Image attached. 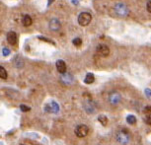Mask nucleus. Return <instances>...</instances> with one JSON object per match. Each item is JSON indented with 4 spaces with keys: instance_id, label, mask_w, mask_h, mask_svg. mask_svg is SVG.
Returning <instances> with one entry per match:
<instances>
[{
    "instance_id": "f257e3e1",
    "label": "nucleus",
    "mask_w": 151,
    "mask_h": 145,
    "mask_svg": "<svg viewBox=\"0 0 151 145\" xmlns=\"http://www.w3.org/2000/svg\"><path fill=\"white\" fill-rule=\"evenodd\" d=\"M91 20H92V15L88 12H82L78 16V23L80 26H88L90 24Z\"/></svg>"
},
{
    "instance_id": "4468645a",
    "label": "nucleus",
    "mask_w": 151,
    "mask_h": 145,
    "mask_svg": "<svg viewBox=\"0 0 151 145\" xmlns=\"http://www.w3.org/2000/svg\"><path fill=\"white\" fill-rule=\"evenodd\" d=\"M85 110H86V112L88 113H91L95 112V108L93 107L92 102H89V103H87L86 105H85Z\"/></svg>"
},
{
    "instance_id": "f03ea898",
    "label": "nucleus",
    "mask_w": 151,
    "mask_h": 145,
    "mask_svg": "<svg viewBox=\"0 0 151 145\" xmlns=\"http://www.w3.org/2000/svg\"><path fill=\"white\" fill-rule=\"evenodd\" d=\"M116 140L122 144H127L129 141V134L127 129H122L116 133Z\"/></svg>"
},
{
    "instance_id": "f3484780",
    "label": "nucleus",
    "mask_w": 151,
    "mask_h": 145,
    "mask_svg": "<svg viewBox=\"0 0 151 145\" xmlns=\"http://www.w3.org/2000/svg\"><path fill=\"white\" fill-rule=\"evenodd\" d=\"M0 78H2V79L7 78V71L5 70L4 67H2V66H0Z\"/></svg>"
},
{
    "instance_id": "aec40b11",
    "label": "nucleus",
    "mask_w": 151,
    "mask_h": 145,
    "mask_svg": "<svg viewBox=\"0 0 151 145\" xmlns=\"http://www.w3.org/2000/svg\"><path fill=\"white\" fill-rule=\"evenodd\" d=\"M20 145H39V144L36 143V142L31 141V140H26L25 142H22V143H20Z\"/></svg>"
},
{
    "instance_id": "ddd939ff",
    "label": "nucleus",
    "mask_w": 151,
    "mask_h": 145,
    "mask_svg": "<svg viewBox=\"0 0 151 145\" xmlns=\"http://www.w3.org/2000/svg\"><path fill=\"white\" fill-rule=\"evenodd\" d=\"M98 121H99V123L102 124V126H106L107 124H108V121H109V119H108V118L105 115H100L98 116Z\"/></svg>"
},
{
    "instance_id": "2eb2a0df",
    "label": "nucleus",
    "mask_w": 151,
    "mask_h": 145,
    "mask_svg": "<svg viewBox=\"0 0 151 145\" xmlns=\"http://www.w3.org/2000/svg\"><path fill=\"white\" fill-rule=\"evenodd\" d=\"M127 123H129V124H135L136 123V118L134 116H132V115H129V116H127Z\"/></svg>"
},
{
    "instance_id": "b1692460",
    "label": "nucleus",
    "mask_w": 151,
    "mask_h": 145,
    "mask_svg": "<svg viewBox=\"0 0 151 145\" xmlns=\"http://www.w3.org/2000/svg\"><path fill=\"white\" fill-rule=\"evenodd\" d=\"M144 112H145V113H151V107H150V106H147V107L144 109Z\"/></svg>"
},
{
    "instance_id": "393cba45",
    "label": "nucleus",
    "mask_w": 151,
    "mask_h": 145,
    "mask_svg": "<svg viewBox=\"0 0 151 145\" xmlns=\"http://www.w3.org/2000/svg\"><path fill=\"white\" fill-rule=\"evenodd\" d=\"M145 95L148 97H151V90L150 89H146L145 90Z\"/></svg>"
},
{
    "instance_id": "423d86ee",
    "label": "nucleus",
    "mask_w": 151,
    "mask_h": 145,
    "mask_svg": "<svg viewBox=\"0 0 151 145\" xmlns=\"http://www.w3.org/2000/svg\"><path fill=\"white\" fill-rule=\"evenodd\" d=\"M45 112H47V113H58V111H59V106L55 102H52L50 104L45 105Z\"/></svg>"
},
{
    "instance_id": "20e7f679",
    "label": "nucleus",
    "mask_w": 151,
    "mask_h": 145,
    "mask_svg": "<svg viewBox=\"0 0 151 145\" xmlns=\"http://www.w3.org/2000/svg\"><path fill=\"white\" fill-rule=\"evenodd\" d=\"M88 132H89V128H88L87 126H85V124H80V126H78L76 127L75 129V134L78 136V137H85Z\"/></svg>"
},
{
    "instance_id": "1a4fd4ad",
    "label": "nucleus",
    "mask_w": 151,
    "mask_h": 145,
    "mask_svg": "<svg viewBox=\"0 0 151 145\" xmlns=\"http://www.w3.org/2000/svg\"><path fill=\"white\" fill-rule=\"evenodd\" d=\"M56 69H58L59 73L64 74L66 72V64H65V62L63 60H60V59L56 61Z\"/></svg>"
},
{
    "instance_id": "6e6552de",
    "label": "nucleus",
    "mask_w": 151,
    "mask_h": 145,
    "mask_svg": "<svg viewBox=\"0 0 151 145\" xmlns=\"http://www.w3.org/2000/svg\"><path fill=\"white\" fill-rule=\"evenodd\" d=\"M7 41L10 45H15L18 42V39H17V34L15 32H9L7 34Z\"/></svg>"
},
{
    "instance_id": "f8f14e48",
    "label": "nucleus",
    "mask_w": 151,
    "mask_h": 145,
    "mask_svg": "<svg viewBox=\"0 0 151 145\" xmlns=\"http://www.w3.org/2000/svg\"><path fill=\"white\" fill-rule=\"evenodd\" d=\"M94 80H95V76H94L93 73H88L86 75V77L84 79V82L86 84H92Z\"/></svg>"
},
{
    "instance_id": "39448f33",
    "label": "nucleus",
    "mask_w": 151,
    "mask_h": 145,
    "mask_svg": "<svg viewBox=\"0 0 151 145\" xmlns=\"http://www.w3.org/2000/svg\"><path fill=\"white\" fill-rule=\"evenodd\" d=\"M97 53H98L100 56L106 57L110 53V48L106 45H99L98 47H97Z\"/></svg>"
},
{
    "instance_id": "5701e85b",
    "label": "nucleus",
    "mask_w": 151,
    "mask_h": 145,
    "mask_svg": "<svg viewBox=\"0 0 151 145\" xmlns=\"http://www.w3.org/2000/svg\"><path fill=\"white\" fill-rule=\"evenodd\" d=\"M146 8H147V11H148V12H150V13H151V0H150V1H148V2H147Z\"/></svg>"
},
{
    "instance_id": "a211bd4d",
    "label": "nucleus",
    "mask_w": 151,
    "mask_h": 145,
    "mask_svg": "<svg viewBox=\"0 0 151 145\" xmlns=\"http://www.w3.org/2000/svg\"><path fill=\"white\" fill-rule=\"evenodd\" d=\"M73 45H75V47H80V45H82V39L80 38H75L72 41Z\"/></svg>"
},
{
    "instance_id": "0eeeda50",
    "label": "nucleus",
    "mask_w": 151,
    "mask_h": 145,
    "mask_svg": "<svg viewBox=\"0 0 151 145\" xmlns=\"http://www.w3.org/2000/svg\"><path fill=\"white\" fill-rule=\"evenodd\" d=\"M60 26H61L60 22H59L58 19H52L50 21V29L52 31L56 32V31H58L60 29Z\"/></svg>"
},
{
    "instance_id": "412c9836",
    "label": "nucleus",
    "mask_w": 151,
    "mask_h": 145,
    "mask_svg": "<svg viewBox=\"0 0 151 145\" xmlns=\"http://www.w3.org/2000/svg\"><path fill=\"white\" fill-rule=\"evenodd\" d=\"M20 109H21L22 112H29L31 110V108L26 106V105H21V106H20Z\"/></svg>"
},
{
    "instance_id": "9b49d317",
    "label": "nucleus",
    "mask_w": 151,
    "mask_h": 145,
    "mask_svg": "<svg viewBox=\"0 0 151 145\" xmlns=\"http://www.w3.org/2000/svg\"><path fill=\"white\" fill-rule=\"evenodd\" d=\"M22 23H23V25H24L25 27H29V26L32 25L33 20L29 15H25L24 17H23V19H22Z\"/></svg>"
},
{
    "instance_id": "a878e982",
    "label": "nucleus",
    "mask_w": 151,
    "mask_h": 145,
    "mask_svg": "<svg viewBox=\"0 0 151 145\" xmlns=\"http://www.w3.org/2000/svg\"><path fill=\"white\" fill-rule=\"evenodd\" d=\"M52 2H53V0H48V5L52 4Z\"/></svg>"
},
{
    "instance_id": "7ed1b4c3",
    "label": "nucleus",
    "mask_w": 151,
    "mask_h": 145,
    "mask_svg": "<svg viewBox=\"0 0 151 145\" xmlns=\"http://www.w3.org/2000/svg\"><path fill=\"white\" fill-rule=\"evenodd\" d=\"M116 12L119 16L121 17H125L129 14V9H127V6L124 3H118L115 7Z\"/></svg>"
},
{
    "instance_id": "4be33fe9",
    "label": "nucleus",
    "mask_w": 151,
    "mask_h": 145,
    "mask_svg": "<svg viewBox=\"0 0 151 145\" xmlns=\"http://www.w3.org/2000/svg\"><path fill=\"white\" fill-rule=\"evenodd\" d=\"M2 53H3V55H4V56L9 55H10V50H8V48L4 47L3 50H2Z\"/></svg>"
},
{
    "instance_id": "6ab92c4d",
    "label": "nucleus",
    "mask_w": 151,
    "mask_h": 145,
    "mask_svg": "<svg viewBox=\"0 0 151 145\" xmlns=\"http://www.w3.org/2000/svg\"><path fill=\"white\" fill-rule=\"evenodd\" d=\"M144 121L145 123L149 124V126H151V113H146L144 116Z\"/></svg>"
},
{
    "instance_id": "9d476101",
    "label": "nucleus",
    "mask_w": 151,
    "mask_h": 145,
    "mask_svg": "<svg viewBox=\"0 0 151 145\" xmlns=\"http://www.w3.org/2000/svg\"><path fill=\"white\" fill-rule=\"evenodd\" d=\"M110 102L113 105H116L121 102V95L119 93H112L110 95Z\"/></svg>"
},
{
    "instance_id": "dca6fc26",
    "label": "nucleus",
    "mask_w": 151,
    "mask_h": 145,
    "mask_svg": "<svg viewBox=\"0 0 151 145\" xmlns=\"http://www.w3.org/2000/svg\"><path fill=\"white\" fill-rule=\"evenodd\" d=\"M62 81H64L65 83H70L71 81H72V76H71L70 74H63V76H62Z\"/></svg>"
}]
</instances>
